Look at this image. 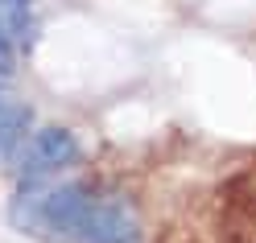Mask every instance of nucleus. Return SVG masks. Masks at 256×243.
I'll list each match as a JSON object with an SVG mask.
<instances>
[{"label":"nucleus","mask_w":256,"mask_h":243,"mask_svg":"<svg viewBox=\"0 0 256 243\" xmlns=\"http://www.w3.org/2000/svg\"><path fill=\"white\" fill-rule=\"evenodd\" d=\"M29 120H34V111H29L21 99L12 103L8 111H0V161L17 153V144L29 136Z\"/></svg>","instance_id":"obj_5"},{"label":"nucleus","mask_w":256,"mask_h":243,"mask_svg":"<svg viewBox=\"0 0 256 243\" xmlns=\"http://www.w3.org/2000/svg\"><path fill=\"white\" fill-rule=\"evenodd\" d=\"M74 243H140V215L120 194L91 198L78 219Z\"/></svg>","instance_id":"obj_2"},{"label":"nucleus","mask_w":256,"mask_h":243,"mask_svg":"<svg viewBox=\"0 0 256 243\" xmlns=\"http://www.w3.org/2000/svg\"><path fill=\"white\" fill-rule=\"evenodd\" d=\"M87 202H91V194L74 182L34 177L12 198L8 223L25 235H38V239H50V243H74V231H78V219H83Z\"/></svg>","instance_id":"obj_1"},{"label":"nucleus","mask_w":256,"mask_h":243,"mask_svg":"<svg viewBox=\"0 0 256 243\" xmlns=\"http://www.w3.org/2000/svg\"><path fill=\"white\" fill-rule=\"evenodd\" d=\"M12 103H17V95H12V91H8L4 83H0V111H8Z\"/></svg>","instance_id":"obj_7"},{"label":"nucleus","mask_w":256,"mask_h":243,"mask_svg":"<svg viewBox=\"0 0 256 243\" xmlns=\"http://www.w3.org/2000/svg\"><path fill=\"white\" fill-rule=\"evenodd\" d=\"M12 70H17V54H12V41L0 33V78H8Z\"/></svg>","instance_id":"obj_6"},{"label":"nucleus","mask_w":256,"mask_h":243,"mask_svg":"<svg viewBox=\"0 0 256 243\" xmlns=\"http://www.w3.org/2000/svg\"><path fill=\"white\" fill-rule=\"evenodd\" d=\"M12 161H17L25 182H34V177H54V173H62L66 165L78 161V140L66 128H38L34 136H25L17 144Z\"/></svg>","instance_id":"obj_3"},{"label":"nucleus","mask_w":256,"mask_h":243,"mask_svg":"<svg viewBox=\"0 0 256 243\" xmlns=\"http://www.w3.org/2000/svg\"><path fill=\"white\" fill-rule=\"evenodd\" d=\"M0 33L12 45H29L34 37V12H29V0H0Z\"/></svg>","instance_id":"obj_4"}]
</instances>
